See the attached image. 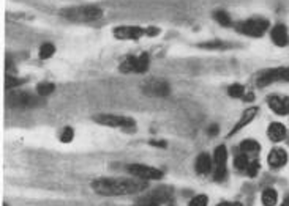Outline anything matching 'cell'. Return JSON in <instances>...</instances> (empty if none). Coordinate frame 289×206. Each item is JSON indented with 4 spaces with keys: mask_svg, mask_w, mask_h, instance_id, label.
I'll list each match as a JSON object with an SVG mask.
<instances>
[{
    "mask_svg": "<svg viewBox=\"0 0 289 206\" xmlns=\"http://www.w3.org/2000/svg\"><path fill=\"white\" fill-rule=\"evenodd\" d=\"M261 202L264 206H275L276 202H278V195H276V190L272 189V188H267L262 190V195H261Z\"/></svg>",
    "mask_w": 289,
    "mask_h": 206,
    "instance_id": "obj_17",
    "label": "cell"
},
{
    "mask_svg": "<svg viewBox=\"0 0 289 206\" xmlns=\"http://www.w3.org/2000/svg\"><path fill=\"white\" fill-rule=\"evenodd\" d=\"M73 137H74V131H73V128H65L62 131V134H60V142H63V144H70L71 140H73Z\"/></svg>",
    "mask_w": 289,
    "mask_h": 206,
    "instance_id": "obj_30",
    "label": "cell"
},
{
    "mask_svg": "<svg viewBox=\"0 0 289 206\" xmlns=\"http://www.w3.org/2000/svg\"><path fill=\"white\" fill-rule=\"evenodd\" d=\"M60 16L73 22H93L103 16V10L95 5H82V6H73L62 10Z\"/></svg>",
    "mask_w": 289,
    "mask_h": 206,
    "instance_id": "obj_2",
    "label": "cell"
},
{
    "mask_svg": "<svg viewBox=\"0 0 289 206\" xmlns=\"http://www.w3.org/2000/svg\"><path fill=\"white\" fill-rule=\"evenodd\" d=\"M142 92L147 96L163 98L171 93V85L165 79H149L142 84Z\"/></svg>",
    "mask_w": 289,
    "mask_h": 206,
    "instance_id": "obj_7",
    "label": "cell"
},
{
    "mask_svg": "<svg viewBox=\"0 0 289 206\" xmlns=\"http://www.w3.org/2000/svg\"><path fill=\"white\" fill-rule=\"evenodd\" d=\"M267 162H269V166H270L272 168H281V167H284L286 162H287V153H286V150H283V148H273L270 153H269Z\"/></svg>",
    "mask_w": 289,
    "mask_h": 206,
    "instance_id": "obj_13",
    "label": "cell"
},
{
    "mask_svg": "<svg viewBox=\"0 0 289 206\" xmlns=\"http://www.w3.org/2000/svg\"><path fill=\"white\" fill-rule=\"evenodd\" d=\"M218 132H220V126H218V124H210L209 129H207V134H209L210 137L217 136Z\"/></svg>",
    "mask_w": 289,
    "mask_h": 206,
    "instance_id": "obj_33",
    "label": "cell"
},
{
    "mask_svg": "<svg viewBox=\"0 0 289 206\" xmlns=\"http://www.w3.org/2000/svg\"><path fill=\"white\" fill-rule=\"evenodd\" d=\"M250 166V162H248V158L247 154H237L234 159V167L237 168V170H247V167Z\"/></svg>",
    "mask_w": 289,
    "mask_h": 206,
    "instance_id": "obj_25",
    "label": "cell"
},
{
    "mask_svg": "<svg viewBox=\"0 0 289 206\" xmlns=\"http://www.w3.org/2000/svg\"><path fill=\"white\" fill-rule=\"evenodd\" d=\"M226 159H228V151L224 145H220L215 148V153H213V160H215L217 166H226Z\"/></svg>",
    "mask_w": 289,
    "mask_h": 206,
    "instance_id": "obj_19",
    "label": "cell"
},
{
    "mask_svg": "<svg viewBox=\"0 0 289 206\" xmlns=\"http://www.w3.org/2000/svg\"><path fill=\"white\" fill-rule=\"evenodd\" d=\"M270 38L275 42V46L278 48H284L289 42V35H287V28L283 24H276L270 30Z\"/></svg>",
    "mask_w": 289,
    "mask_h": 206,
    "instance_id": "obj_14",
    "label": "cell"
},
{
    "mask_svg": "<svg viewBox=\"0 0 289 206\" xmlns=\"http://www.w3.org/2000/svg\"><path fill=\"white\" fill-rule=\"evenodd\" d=\"M217 206H243V204L239 203V202H221Z\"/></svg>",
    "mask_w": 289,
    "mask_h": 206,
    "instance_id": "obj_35",
    "label": "cell"
},
{
    "mask_svg": "<svg viewBox=\"0 0 289 206\" xmlns=\"http://www.w3.org/2000/svg\"><path fill=\"white\" fill-rule=\"evenodd\" d=\"M160 34V28L158 27H147L146 28V35L147 36H157Z\"/></svg>",
    "mask_w": 289,
    "mask_h": 206,
    "instance_id": "obj_34",
    "label": "cell"
},
{
    "mask_svg": "<svg viewBox=\"0 0 289 206\" xmlns=\"http://www.w3.org/2000/svg\"><path fill=\"white\" fill-rule=\"evenodd\" d=\"M54 90H56V85L51 84V82H41V84L37 85V93H38L40 96H48V94H51Z\"/></svg>",
    "mask_w": 289,
    "mask_h": 206,
    "instance_id": "obj_24",
    "label": "cell"
},
{
    "mask_svg": "<svg viewBox=\"0 0 289 206\" xmlns=\"http://www.w3.org/2000/svg\"><path fill=\"white\" fill-rule=\"evenodd\" d=\"M259 168H261V164H259L258 160H253V162H250V166L247 167V173H248V176H251V178L258 176Z\"/></svg>",
    "mask_w": 289,
    "mask_h": 206,
    "instance_id": "obj_31",
    "label": "cell"
},
{
    "mask_svg": "<svg viewBox=\"0 0 289 206\" xmlns=\"http://www.w3.org/2000/svg\"><path fill=\"white\" fill-rule=\"evenodd\" d=\"M149 188L146 180H126V178H100L92 182V189L104 197H122V195H131L142 192Z\"/></svg>",
    "mask_w": 289,
    "mask_h": 206,
    "instance_id": "obj_1",
    "label": "cell"
},
{
    "mask_svg": "<svg viewBox=\"0 0 289 206\" xmlns=\"http://www.w3.org/2000/svg\"><path fill=\"white\" fill-rule=\"evenodd\" d=\"M4 206H8V204H7V203H4Z\"/></svg>",
    "mask_w": 289,
    "mask_h": 206,
    "instance_id": "obj_39",
    "label": "cell"
},
{
    "mask_svg": "<svg viewBox=\"0 0 289 206\" xmlns=\"http://www.w3.org/2000/svg\"><path fill=\"white\" fill-rule=\"evenodd\" d=\"M23 84H26V79H18V78H12V76H7L5 78V90L10 92L12 88H15V86L23 85Z\"/></svg>",
    "mask_w": 289,
    "mask_h": 206,
    "instance_id": "obj_28",
    "label": "cell"
},
{
    "mask_svg": "<svg viewBox=\"0 0 289 206\" xmlns=\"http://www.w3.org/2000/svg\"><path fill=\"white\" fill-rule=\"evenodd\" d=\"M171 198H173V189L168 186H162L139 198L136 202V206H162L171 202Z\"/></svg>",
    "mask_w": 289,
    "mask_h": 206,
    "instance_id": "obj_5",
    "label": "cell"
},
{
    "mask_svg": "<svg viewBox=\"0 0 289 206\" xmlns=\"http://www.w3.org/2000/svg\"><path fill=\"white\" fill-rule=\"evenodd\" d=\"M93 120L100 124L109 126V128H120L125 131H134L136 129V122L130 116H123V115H112V114H101V115H95Z\"/></svg>",
    "mask_w": 289,
    "mask_h": 206,
    "instance_id": "obj_4",
    "label": "cell"
},
{
    "mask_svg": "<svg viewBox=\"0 0 289 206\" xmlns=\"http://www.w3.org/2000/svg\"><path fill=\"white\" fill-rule=\"evenodd\" d=\"M280 206H289V195H286L284 200L281 202V204H280Z\"/></svg>",
    "mask_w": 289,
    "mask_h": 206,
    "instance_id": "obj_38",
    "label": "cell"
},
{
    "mask_svg": "<svg viewBox=\"0 0 289 206\" xmlns=\"http://www.w3.org/2000/svg\"><path fill=\"white\" fill-rule=\"evenodd\" d=\"M258 112H259V109H258V107H248V109H247V110H245V112L242 114L240 120H239L237 123H235L234 129H232V131H231V132H229L226 137L229 138V137L235 136V134H237V132L240 131V129H243L245 126H247V124H250V123L254 120V116L258 115Z\"/></svg>",
    "mask_w": 289,
    "mask_h": 206,
    "instance_id": "obj_11",
    "label": "cell"
},
{
    "mask_svg": "<svg viewBox=\"0 0 289 206\" xmlns=\"http://www.w3.org/2000/svg\"><path fill=\"white\" fill-rule=\"evenodd\" d=\"M56 54V46L54 44H51V42H45L41 48H40V58L41 60H48V58H51L52 56Z\"/></svg>",
    "mask_w": 289,
    "mask_h": 206,
    "instance_id": "obj_22",
    "label": "cell"
},
{
    "mask_svg": "<svg viewBox=\"0 0 289 206\" xmlns=\"http://www.w3.org/2000/svg\"><path fill=\"white\" fill-rule=\"evenodd\" d=\"M126 170L130 172L134 178H141V180H146V181L162 180L163 178V172L162 170H158L155 167L142 166V164H130Z\"/></svg>",
    "mask_w": 289,
    "mask_h": 206,
    "instance_id": "obj_9",
    "label": "cell"
},
{
    "mask_svg": "<svg viewBox=\"0 0 289 206\" xmlns=\"http://www.w3.org/2000/svg\"><path fill=\"white\" fill-rule=\"evenodd\" d=\"M136 60H137V57H134V56L126 57L120 64V71L125 74L126 72H136Z\"/></svg>",
    "mask_w": 289,
    "mask_h": 206,
    "instance_id": "obj_21",
    "label": "cell"
},
{
    "mask_svg": "<svg viewBox=\"0 0 289 206\" xmlns=\"http://www.w3.org/2000/svg\"><path fill=\"white\" fill-rule=\"evenodd\" d=\"M228 94L231 98H243L245 96V86L240 84H232L228 88Z\"/></svg>",
    "mask_w": 289,
    "mask_h": 206,
    "instance_id": "obj_27",
    "label": "cell"
},
{
    "mask_svg": "<svg viewBox=\"0 0 289 206\" xmlns=\"http://www.w3.org/2000/svg\"><path fill=\"white\" fill-rule=\"evenodd\" d=\"M112 35L117 40H139L146 35V28L137 26H120L114 28Z\"/></svg>",
    "mask_w": 289,
    "mask_h": 206,
    "instance_id": "obj_10",
    "label": "cell"
},
{
    "mask_svg": "<svg viewBox=\"0 0 289 206\" xmlns=\"http://www.w3.org/2000/svg\"><path fill=\"white\" fill-rule=\"evenodd\" d=\"M196 172L199 175H207V173L212 170V158L207 154V153H201L198 158H196Z\"/></svg>",
    "mask_w": 289,
    "mask_h": 206,
    "instance_id": "obj_16",
    "label": "cell"
},
{
    "mask_svg": "<svg viewBox=\"0 0 289 206\" xmlns=\"http://www.w3.org/2000/svg\"><path fill=\"white\" fill-rule=\"evenodd\" d=\"M198 46L202 48V49H226V48H229V44H226V42L221 41V40L207 41V42H199Z\"/></svg>",
    "mask_w": 289,
    "mask_h": 206,
    "instance_id": "obj_23",
    "label": "cell"
},
{
    "mask_svg": "<svg viewBox=\"0 0 289 206\" xmlns=\"http://www.w3.org/2000/svg\"><path fill=\"white\" fill-rule=\"evenodd\" d=\"M269 107L276 115H287L289 114V96H270Z\"/></svg>",
    "mask_w": 289,
    "mask_h": 206,
    "instance_id": "obj_12",
    "label": "cell"
},
{
    "mask_svg": "<svg viewBox=\"0 0 289 206\" xmlns=\"http://www.w3.org/2000/svg\"><path fill=\"white\" fill-rule=\"evenodd\" d=\"M287 136V131H286V126L281 124V123H272L269 128H267V137H269L273 144H278L281 142V140H284Z\"/></svg>",
    "mask_w": 289,
    "mask_h": 206,
    "instance_id": "obj_15",
    "label": "cell"
},
{
    "mask_svg": "<svg viewBox=\"0 0 289 206\" xmlns=\"http://www.w3.org/2000/svg\"><path fill=\"white\" fill-rule=\"evenodd\" d=\"M278 80H284V82H289V66L286 68H273V70H269V71H264L256 84L258 86H267L273 82H278Z\"/></svg>",
    "mask_w": 289,
    "mask_h": 206,
    "instance_id": "obj_8",
    "label": "cell"
},
{
    "mask_svg": "<svg viewBox=\"0 0 289 206\" xmlns=\"http://www.w3.org/2000/svg\"><path fill=\"white\" fill-rule=\"evenodd\" d=\"M270 27V22L264 18H251L247 20H240L234 26L235 32L240 35H247L251 38H261Z\"/></svg>",
    "mask_w": 289,
    "mask_h": 206,
    "instance_id": "obj_3",
    "label": "cell"
},
{
    "mask_svg": "<svg viewBox=\"0 0 289 206\" xmlns=\"http://www.w3.org/2000/svg\"><path fill=\"white\" fill-rule=\"evenodd\" d=\"M5 101L10 107H35L43 104L40 98L29 94L26 92H8L5 96Z\"/></svg>",
    "mask_w": 289,
    "mask_h": 206,
    "instance_id": "obj_6",
    "label": "cell"
},
{
    "mask_svg": "<svg viewBox=\"0 0 289 206\" xmlns=\"http://www.w3.org/2000/svg\"><path fill=\"white\" fill-rule=\"evenodd\" d=\"M151 145H154V146H160V148H166V144L163 142V140H152Z\"/></svg>",
    "mask_w": 289,
    "mask_h": 206,
    "instance_id": "obj_36",
    "label": "cell"
},
{
    "mask_svg": "<svg viewBox=\"0 0 289 206\" xmlns=\"http://www.w3.org/2000/svg\"><path fill=\"white\" fill-rule=\"evenodd\" d=\"M207 203H209L207 195H196V197L190 200L188 206H207Z\"/></svg>",
    "mask_w": 289,
    "mask_h": 206,
    "instance_id": "obj_29",
    "label": "cell"
},
{
    "mask_svg": "<svg viewBox=\"0 0 289 206\" xmlns=\"http://www.w3.org/2000/svg\"><path fill=\"white\" fill-rule=\"evenodd\" d=\"M226 166H217V172H215V180L217 181H223L226 178Z\"/></svg>",
    "mask_w": 289,
    "mask_h": 206,
    "instance_id": "obj_32",
    "label": "cell"
},
{
    "mask_svg": "<svg viewBox=\"0 0 289 206\" xmlns=\"http://www.w3.org/2000/svg\"><path fill=\"white\" fill-rule=\"evenodd\" d=\"M213 19H215L220 26H224V27H231L232 26L231 16L226 12H224V10H218V12L213 13Z\"/></svg>",
    "mask_w": 289,
    "mask_h": 206,
    "instance_id": "obj_20",
    "label": "cell"
},
{
    "mask_svg": "<svg viewBox=\"0 0 289 206\" xmlns=\"http://www.w3.org/2000/svg\"><path fill=\"white\" fill-rule=\"evenodd\" d=\"M253 98H254L253 93H248V94H245V96H243V100H245V101H253Z\"/></svg>",
    "mask_w": 289,
    "mask_h": 206,
    "instance_id": "obj_37",
    "label": "cell"
},
{
    "mask_svg": "<svg viewBox=\"0 0 289 206\" xmlns=\"http://www.w3.org/2000/svg\"><path fill=\"white\" fill-rule=\"evenodd\" d=\"M147 70H149V56L142 54L136 60V72H146Z\"/></svg>",
    "mask_w": 289,
    "mask_h": 206,
    "instance_id": "obj_26",
    "label": "cell"
},
{
    "mask_svg": "<svg viewBox=\"0 0 289 206\" xmlns=\"http://www.w3.org/2000/svg\"><path fill=\"white\" fill-rule=\"evenodd\" d=\"M240 150L243 151V153H247V154H253V153H259L261 145H259L258 140L247 138V140H243V142L240 144Z\"/></svg>",
    "mask_w": 289,
    "mask_h": 206,
    "instance_id": "obj_18",
    "label": "cell"
}]
</instances>
